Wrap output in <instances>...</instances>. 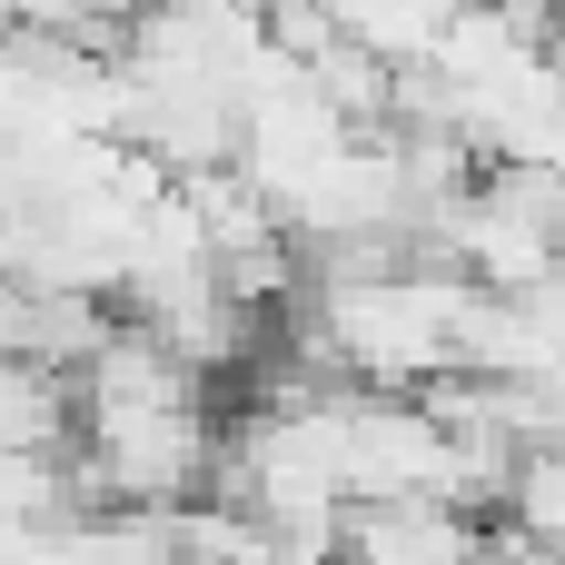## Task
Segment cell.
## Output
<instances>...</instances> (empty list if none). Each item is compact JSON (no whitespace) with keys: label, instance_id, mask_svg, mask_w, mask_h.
Wrapping results in <instances>:
<instances>
[{"label":"cell","instance_id":"cell-1","mask_svg":"<svg viewBox=\"0 0 565 565\" xmlns=\"http://www.w3.org/2000/svg\"><path fill=\"white\" fill-rule=\"evenodd\" d=\"M487 516L437 507V497H377L338 516V556L348 565H477Z\"/></svg>","mask_w":565,"mask_h":565}]
</instances>
